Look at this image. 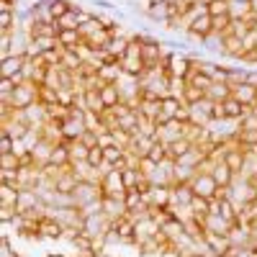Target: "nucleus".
Wrapping results in <instances>:
<instances>
[{
    "label": "nucleus",
    "mask_w": 257,
    "mask_h": 257,
    "mask_svg": "<svg viewBox=\"0 0 257 257\" xmlns=\"http://www.w3.org/2000/svg\"><path fill=\"white\" fill-rule=\"evenodd\" d=\"M180 98H183V103H185V105H193V103H198V100H203V98H206V90H203V88H196L193 82H188Z\"/></svg>",
    "instance_id": "nucleus-30"
},
{
    "label": "nucleus",
    "mask_w": 257,
    "mask_h": 257,
    "mask_svg": "<svg viewBox=\"0 0 257 257\" xmlns=\"http://www.w3.org/2000/svg\"><path fill=\"white\" fill-rule=\"evenodd\" d=\"M123 77V70L118 62H108V64H100L98 67V80L100 85H108V82H118Z\"/></svg>",
    "instance_id": "nucleus-20"
},
{
    "label": "nucleus",
    "mask_w": 257,
    "mask_h": 257,
    "mask_svg": "<svg viewBox=\"0 0 257 257\" xmlns=\"http://www.w3.org/2000/svg\"><path fill=\"white\" fill-rule=\"evenodd\" d=\"M229 29H231V16H229V13H226V16H216V18H213V34L226 36V34H229Z\"/></svg>",
    "instance_id": "nucleus-39"
},
{
    "label": "nucleus",
    "mask_w": 257,
    "mask_h": 257,
    "mask_svg": "<svg viewBox=\"0 0 257 257\" xmlns=\"http://www.w3.org/2000/svg\"><path fill=\"white\" fill-rule=\"evenodd\" d=\"M16 216H18L16 206H0V221H3V224H13Z\"/></svg>",
    "instance_id": "nucleus-41"
},
{
    "label": "nucleus",
    "mask_w": 257,
    "mask_h": 257,
    "mask_svg": "<svg viewBox=\"0 0 257 257\" xmlns=\"http://www.w3.org/2000/svg\"><path fill=\"white\" fill-rule=\"evenodd\" d=\"M70 155H72V165L75 162H88L90 147H85L82 142H70Z\"/></svg>",
    "instance_id": "nucleus-35"
},
{
    "label": "nucleus",
    "mask_w": 257,
    "mask_h": 257,
    "mask_svg": "<svg viewBox=\"0 0 257 257\" xmlns=\"http://www.w3.org/2000/svg\"><path fill=\"white\" fill-rule=\"evenodd\" d=\"M211 175H213V180H216V185L219 188H231L234 185V180H237V175L231 173V170L219 160V162H213V167H211Z\"/></svg>",
    "instance_id": "nucleus-18"
},
{
    "label": "nucleus",
    "mask_w": 257,
    "mask_h": 257,
    "mask_svg": "<svg viewBox=\"0 0 257 257\" xmlns=\"http://www.w3.org/2000/svg\"><path fill=\"white\" fill-rule=\"evenodd\" d=\"M100 188H103V196L123 198L126 188H123V180H121V170H113V167L105 170V173L100 175Z\"/></svg>",
    "instance_id": "nucleus-7"
},
{
    "label": "nucleus",
    "mask_w": 257,
    "mask_h": 257,
    "mask_svg": "<svg viewBox=\"0 0 257 257\" xmlns=\"http://www.w3.org/2000/svg\"><path fill=\"white\" fill-rule=\"evenodd\" d=\"M152 162H157V165H162V162H167L170 160V152H167V144L162 142V139H157L155 144H152V149H149V155H147Z\"/></svg>",
    "instance_id": "nucleus-31"
},
{
    "label": "nucleus",
    "mask_w": 257,
    "mask_h": 257,
    "mask_svg": "<svg viewBox=\"0 0 257 257\" xmlns=\"http://www.w3.org/2000/svg\"><path fill=\"white\" fill-rule=\"evenodd\" d=\"M47 165H54V167H70L72 165V155H70V142H59L54 144L52 149V157Z\"/></svg>",
    "instance_id": "nucleus-17"
},
{
    "label": "nucleus",
    "mask_w": 257,
    "mask_h": 257,
    "mask_svg": "<svg viewBox=\"0 0 257 257\" xmlns=\"http://www.w3.org/2000/svg\"><path fill=\"white\" fill-rule=\"evenodd\" d=\"M57 41L62 49H77L82 44V34H80V29H62L57 34Z\"/></svg>",
    "instance_id": "nucleus-24"
},
{
    "label": "nucleus",
    "mask_w": 257,
    "mask_h": 257,
    "mask_svg": "<svg viewBox=\"0 0 257 257\" xmlns=\"http://www.w3.org/2000/svg\"><path fill=\"white\" fill-rule=\"evenodd\" d=\"M231 3H249V0H231Z\"/></svg>",
    "instance_id": "nucleus-49"
},
{
    "label": "nucleus",
    "mask_w": 257,
    "mask_h": 257,
    "mask_svg": "<svg viewBox=\"0 0 257 257\" xmlns=\"http://www.w3.org/2000/svg\"><path fill=\"white\" fill-rule=\"evenodd\" d=\"M206 11H208L211 18L226 16L229 13V0H206Z\"/></svg>",
    "instance_id": "nucleus-36"
},
{
    "label": "nucleus",
    "mask_w": 257,
    "mask_h": 257,
    "mask_svg": "<svg viewBox=\"0 0 257 257\" xmlns=\"http://www.w3.org/2000/svg\"><path fill=\"white\" fill-rule=\"evenodd\" d=\"M183 3H188V6H196V3H203V0H183Z\"/></svg>",
    "instance_id": "nucleus-46"
},
{
    "label": "nucleus",
    "mask_w": 257,
    "mask_h": 257,
    "mask_svg": "<svg viewBox=\"0 0 257 257\" xmlns=\"http://www.w3.org/2000/svg\"><path fill=\"white\" fill-rule=\"evenodd\" d=\"M188 211H190V216H193V219H198V221L203 224V219L211 213V201H208V198H203V196H196Z\"/></svg>",
    "instance_id": "nucleus-25"
},
{
    "label": "nucleus",
    "mask_w": 257,
    "mask_h": 257,
    "mask_svg": "<svg viewBox=\"0 0 257 257\" xmlns=\"http://www.w3.org/2000/svg\"><path fill=\"white\" fill-rule=\"evenodd\" d=\"M183 98H178V95H165L162 98V113L167 116V118H178V113L183 111Z\"/></svg>",
    "instance_id": "nucleus-27"
},
{
    "label": "nucleus",
    "mask_w": 257,
    "mask_h": 257,
    "mask_svg": "<svg viewBox=\"0 0 257 257\" xmlns=\"http://www.w3.org/2000/svg\"><path fill=\"white\" fill-rule=\"evenodd\" d=\"M75 257H85V254H75Z\"/></svg>",
    "instance_id": "nucleus-50"
},
{
    "label": "nucleus",
    "mask_w": 257,
    "mask_h": 257,
    "mask_svg": "<svg viewBox=\"0 0 257 257\" xmlns=\"http://www.w3.org/2000/svg\"><path fill=\"white\" fill-rule=\"evenodd\" d=\"M203 226H206V231H213V234H229L234 224L229 219H224L221 213H208L203 219Z\"/></svg>",
    "instance_id": "nucleus-19"
},
{
    "label": "nucleus",
    "mask_w": 257,
    "mask_h": 257,
    "mask_svg": "<svg viewBox=\"0 0 257 257\" xmlns=\"http://www.w3.org/2000/svg\"><path fill=\"white\" fill-rule=\"evenodd\" d=\"M39 103L52 108V105H59V90L47 88V85H39Z\"/></svg>",
    "instance_id": "nucleus-29"
},
{
    "label": "nucleus",
    "mask_w": 257,
    "mask_h": 257,
    "mask_svg": "<svg viewBox=\"0 0 257 257\" xmlns=\"http://www.w3.org/2000/svg\"><path fill=\"white\" fill-rule=\"evenodd\" d=\"M13 90H16L13 77H0V95H11Z\"/></svg>",
    "instance_id": "nucleus-44"
},
{
    "label": "nucleus",
    "mask_w": 257,
    "mask_h": 257,
    "mask_svg": "<svg viewBox=\"0 0 257 257\" xmlns=\"http://www.w3.org/2000/svg\"><path fill=\"white\" fill-rule=\"evenodd\" d=\"M57 24H59V29H80V18H77L75 11H70V13H64L62 18H57Z\"/></svg>",
    "instance_id": "nucleus-40"
},
{
    "label": "nucleus",
    "mask_w": 257,
    "mask_h": 257,
    "mask_svg": "<svg viewBox=\"0 0 257 257\" xmlns=\"http://www.w3.org/2000/svg\"><path fill=\"white\" fill-rule=\"evenodd\" d=\"M244 52H247V49H244V41H242L239 36H234V34H226V36H224V44H221V54H224V57L242 62Z\"/></svg>",
    "instance_id": "nucleus-13"
},
{
    "label": "nucleus",
    "mask_w": 257,
    "mask_h": 257,
    "mask_svg": "<svg viewBox=\"0 0 257 257\" xmlns=\"http://www.w3.org/2000/svg\"><path fill=\"white\" fill-rule=\"evenodd\" d=\"M213 103L211 98H203L198 103H193L188 105L190 108V123H196V126H211L213 123Z\"/></svg>",
    "instance_id": "nucleus-9"
},
{
    "label": "nucleus",
    "mask_w": 257,
    "mask_h": 257,
    "mask_svg": "<svg viewBox=\"0 0 257 257\" xmlns=\"http://www.w3.org/2000/svg\"><path fill=\"white\" fill-rule=\"evenodd\" d=\"M47 257H64V254H59V252H49Z\"/></svg>",
    "instance_id": "nucleus-48"
},
{
    "label": "nucleus",
    "mask_w": 257,
    "mask_h": 257,
    "mask_svg": "<svg viewBox=\"0 0 257 257\" xmlns=\"http://www.w3.org/2000/svg\"><path fill=\"white\" fill-rule=\"evenodd\" d=\"M16 201H18V188L0 185V206H16Z\"/></svg>",
    "instance_id": "nucleus-37"
},
{
    "label": "nucleus",
    "mask_w": 257,
    "mask_h": 257,
    "mask_svg": "<svg viewBox=\"0 0 257 257\" xmlns=\"http://www.w3.org/2000/svg\"><path fill=\"white\" fill-rule=\"evenodd\" d=\"M39 103V82L34 80H26V82H21L16 85V90L11 93V105L13 108H29V105Z\"/></svg>",
    "instance_id": "nucleus-3"
},
{
    "label": "nucleus",
    "mask_w": 257,
    "mask_h": 257,
    "mask_svg": "<svg viewBox=\"0 0 257 257\" xmlns=\"http://www.w3.org/2000/svg\"><path fill=\"white\" fill-rule=\"evenodd\" d=\"M221 105H224V113H226V121H234V123H239L247 113H249V108L242 103V100H237L234 95H229L226 100H221Z\"/></svg>",
    "instance_id": "nucleus-12"
},
{
    "label": "nucleus",
    "mask_w": 257,
    "mask_h": 257,
    "mask_svg": "<svg viewBox=\"0 0 257 257\" xmlns=\"http://www.w3.org/2000/svg\"><path fill=\"white\" fill-rule=\"evenodd\" d=\"M98 139H100V134H98V132H93V128H88V132L82 134V139H77V142H82L85 147H90V149H93V147H100V144H98Z\"/></svg>",
    "instance_id": "nucleus-43"
},
{
    "label": "nucleus",
    "mask_w": 257,
    "mask_h": 257,
    "mask_svg": "<svg viewBox=\"0 0 257 257\" xmlns=\"http://www.w3.org/2000/svg\"><path fill=\"white\" fill-rule=\"evenodd\" d=\"M103 213H105V219H108L111 224L123 219V216H128L123 198H113V196H103Z\"/></svg>",
    "instance_id": "nucleus-10"
},
{
    "label": "nucleus",
    "mask_w": 257,
    "mask_h": 257,
    "mask_svg": "<svg viewBox=\"0 0 257 257\" xmlns=\"http://www.w3.org/2000/svg\"><path fill=\"white\" fill-rule=\"evenodd\" d=\"M0 170H6V173H16V170H21V157L16 152L0 155Z\"/></svg>",
    "instance_id": "nucleus-34"
},
{
    "label": "nucleus",
    "mask_w": 257,
    "mask_h": 257,
    "mask_svg": "<svg viewBox=\"0 0 257 257\" xmlns=\"http://www.w3.org/2000/svg\"><path fill=\"white\" fill-rule=\"evenodd\" d=\"M190 188H193V193H196V196H203V198H208V201H213V198L219 196V190H221L211 173H196V178L190 180Z\"/></svg>",
    "instance_id": "nucleus-8"
},
{
    "label": "nucleus",
    "mask_w": 257,
    "mask_h": 257,
    "mask_svg": "<svg viewBox=\"0 0 257 257\" xmlns=\"http://www.w3.org/2000/svg\"><path fill=\"white\" fill-rule=\"evenodd\" d=\"M231 95L237 98V100H242L247 108H254L257 105V88H252L249 82H244V85H237V88H231Z\"/></svg>",
    "instance_id": "nucleus-23"
},
{
    "label": "nucleus",
    "mask_w": 257,
    "mask_h": 257,
    "mask_svg": "<svg viewBox=\"0 0 257 257\" xmlns=\"http://www.w3.org/2000/svg\"><path fill=\"white\" fill-rule=\"evenodd\" d=\"M72 11V0H49V13L54 18H62L64 13Z\"/></svg>",
    "instance_id": "nucleus-38"
},
{
    "label": "nucleus",
    "mask_w": 257,
    "mask_h": 257,
    "mask_svg": "<svg viewBox=\"0 0 257 257\" xmlns=\"http://www.w3.org/2000/svg\"><path fill=\"white\" fill-rule=\"evenodd\" d=\"M93 6L98 8V11H116V3H111V0H93Z\"/></svg>",
    "instance_id": "nucleus-45"
},
{
    "label": "nucleus",
    "mask_w": 257,
    "mask_h": 257,
    "mask_svg": "<svg viewBox=\"0 0 257 257\" xmlns=\"http://www.w3.org/2000/svg\"><path fill=\"white\" fill-rule=\"evenodd\" d=\"M190 70H193V59H190L188 52H167V54H165V72H167L170 77H183V80H188Z\"/></svg>",
    "instance_id": "nucleus-2"
},
{
    "label": "nucleus",
    "mask_w": 257,
    "mask_h": 257,
    "mask_svg": "<svg viewBox=\"0 0 257 257\" xmlns=\"http://www.w3.org/2000/svg\"><path fill=\"white\" fill-rule=\"evenodd\" d=\"M39 231H41V239H64V226L54 216L41 219L39 221Z\"/></svg>",
    "instance_id": "nucleus-15"
},
{
    "label": "nucleus",
    "mask_w": 257,
    "mask_h": 257,
    "mask_svg": "<svg viewBox=\"0 0 257 257\" xmlns=\"http://www.w3.org/2000/svg\"><path fill=\"white\" fill-rule=\"evenodd\" d=\"M229 95H231V85H226V82H213L211 88L206 90V98H211L213 103H221Z\"/></svg>",
    "instance_id": "nucleus-28"
},
{
    "label": "nucleus",
    "mask_w": 257,
    "mask_h": 257,
    "mask_svg": "<svg viewBox=\"0 0 257 257\" xmlns=\"http://www.w3.org/2000/svg\"><path fill=\"white\" fill-rule=\"evenodd\" d=\"M70 198H72V206H77V208L88 206V203H93V201H100V198H103L100 180H77L75 190L70 193Z\"/></svg>",
    "instance_id": "nucleus-1"
},
{
    "label": "nucleus",
    "mask_w": 257,
    "mask_h": 257,
    "mask_svg": "<svg viewBox=\"0 0 257 257\" xmlns=\"http://www.w3.org/2000/svg\"><path fill=\"white\" fill-rule=\"evenodd\" d=\"M167 6H178V3H183V0H165Z\"/></svg>",
    "instance_id": "nucleus-47"
},
{
    "label": "nucleus",
    "mask_w": 257,
    "mask_h": 257,
    "mask_svg": "<svg viewBox=\"0 0 257 257\" xmlns=\"http://www.w3.org/2000/svg\"><path fill=\"white\" fill-rule=\"evenodd\" d=\"M111 226H113V224L105 219V213L100 211V213H95V216H85V221H82V234H88V237H93V239H100V237L108 239Z\"/></svg>",
    "instance_id": "nucleus-6"
},
{
    "label": "nucleus",
    "mask_w": 257,
    "mask_h": 257,
    "mask_svg": "<svg viewBox=\"0 0 257 257\" xmlns=\"http://www.w3.org/2000/svg\"><path fill=\"white\" fill-rule=\"evenodd\" d=\"M128 47H132V36H126V34H118V36H113L111 41H108V49L111 54H113V59H123L126 57V52H128Z\"/></svg>",
    "instance_id": "nucleus-22"
},
{
    "label": "nucleus",
    "mask_w": 257,
    "mask_h": 257,
    "mask_svg": "<svg viewBox=\"0 0 257 257\" xmlns=\"http://www.w3.org/2000/svg\"><path fill=\"white\" fill-rule=\"evenodd\" d=\"M29 57L26 54H11L0 62V77H16L18 72H24Z\"/></svg>",
    "instance_id": "nucleus-11"
},
{
    "label": "nucleus",
    "mask_w": 257,
    "mask_h": 257,
    "mask_svg": "<svg viewBox=\"0 0 257 257\" xmlns=\"http://www.w3.org/2000/svg\"><path fill=\"white\" fill-rule=\"evenodd\" d=\"M244 160H247V149L237 144V139H234L226 149H224V155H221V162L231 170L234 175H242L244 173Z\"/></svg>",
    "instance_id": "nucleus-5"
},
{
    "label": "nucleus",
    "mask_w": 257,
    "mask_h": 257,
    "mask_svg": "<svg viewBox=\"0 0 257 257\" xmlns=\"http://www.w3.org/2000/svg\"><path fill=\"white\" fill-rule=\"evenodd\" d=\"M13 144H16V139H13L8 132H0V155L13 152Z\"/></svg>",
    "instance_id": "nucleus-42"
},
{
    "label": "nucleus",
    "mask_w": 257,
    "mask_h": 257,
    "mask_svg": "<svg viewBox=\"0 0 257 257\" xmlns=\"http://www.w3.org/2000/svg\"><path fill=\"white\" fill-rule=\"evenodd\" d=\"M193 147H196V144H193L190 139H185V137H183V139H175V142H170V144H167L170 160H175V162H178L183 155H188V152H190Z\"/></svg>",
    "instance_id": "nucleus-26"
},
{
    "label": "nucleus",
    "mask_w": 257,
    "mask_h": 257,
    "mask_svg": "<svg viewBox=\"0 0 257 257\" xmlns=\"http://www.w3.org/2000/svg\"><path fill=\"white\" fill-rule=\"evenodd\" d=\"M247 75H249V70H244V67H229L226 85H231V88H237V85H244V82H247Z\"/></svg>",
    "instance_id": "nucleus-33"
},
{
    "label": "nucleus",
    "mask_w": 257,
    "mask_h": 257,
    "mask_svg": "<svg viewBox=\"0 0 257 257\" xmlns=\"http://www.w3.org/2000/svg\"><path fill=\"white\" fill-rule=\"evenodd\" d=\"M18 29V11H0V31Z\"/></svg>",
    "instance_id": "nucleus-32"
},
{
    "label": "nucleus",
    "mask_w": 257,
    "mask_h": 257,
    "mask_svg": "<svg viewBox=\"0 0 257 257\" xmlns=\"http://www.w3.org/2000/svg\"><path fill=\"white\" fill-rule=\"evenodd\" d=\"M193 198H196V193H193L190 183H175L173 185V206L175 208H190Z\"/></svg>",
    "instance_id": "nucleus-14"
},
{
    "label": "nucleus",
    "mask_w": 257,
    "mask_h": 257,
    "mask_svg": "<svg viewBox=\"0 0 257 257\" xmlns=\"http://www.w3.org/2000/svg\"><path fill=\"white\" fill-rule=\"evenodd\" d=\"M100 98H103V105H105V108H116L118 103H123L118 82H108V85H100Z\"/></svg>",
    "instance_id": "nucleus-21"
},
{
    "label": "nucleus",
    "mask_w": 257,
    "mask_h": 257,
    "mask_svg": "<svg viewBox=\"0 0 257 257\" xmlns=\"http://www.w3.org/2000/svg\"><path fill=\"white\" fill-rule=\"evenodd\" d=\"M201 247L206 249L208 257H226V254L234 249L229 234H213V231H206V234H203Z\"/></svg>",
    "instance_id": "nucleus-4"
},
{
    "label": "nucleus",
    "mask_w": 257,
    "mask_h": 257,
    "mask_svg": "<svg viewBox=\"0 0 257 257\" xmlns=\"http://www.w3.org/2000/svg\"><path fill=\"white\" fill-rule=\"evenodd\" d=\"M52 149H54V142H49L47 137H39V139H36V144L31 147V155H34V160H36L39 167H44V165L49 162Z\"/></svg>",
    "instance_id": "nucleus-16"
}]
</instances>
